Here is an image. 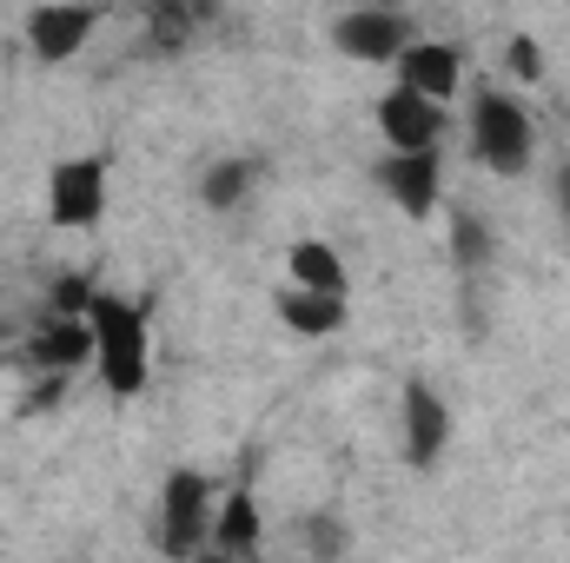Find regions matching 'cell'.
Segmentation results:
<instances>
[{"instance_id":"13","label":"cell","mask_w":570,"mask_h":563,"mask_svg":"<svg viewBox=\"0 0 570 563\" xmlns=\"http://www.w3.org/2000/svg\"><path fill=\"white\" fill-rule=\"evenodd\" d=\"M206 544H213V551H226V557H259V544H266L259 497H253V491L219 497V504H213V537H206Z\"/></svg>"},{"instance_id":"15","label":"cell","mask_w":570,"mask_h":563,"mask_svg":"<svg viewBox=\"0 0 570 563\" xmlns=\"http://www.w3.org/2000/svg\"><path fill=\"white\" fill-rule=\"evenodd\" d=\"M253 179H259L253 159H213L206 179H199V206H206V213H233V206L253 199Z\"/></svg>"},{"instance_id":"9","label":"cell","mask_w":570,"mask_h":563,"mask_svg":"<svg viewBox=\"0 0 570 563\" xmlns=\"http://www.w3.org/2000/svg\"><path fill=\"white\" fill-rule=\"evenodd\" d=\"M392 80L412 87V93H425V100H438V107H451L464 93V53L451 40H405L399 60H392Z\"/></svg>"},{"instance_id":"6","label":"cell","mask_w":570,"mask_h":563,"mask_svg":"<svg viewBox=\"0 0 570 563\" xmlns=\"http://www.w3.org/2000/svg\"><path fill=\"white\" fill-rule=\"evenodd\" d=\"M405 40H412V20L399 7H352L332 20V47L358 67H392Z\"/></svg>"},{"instance_id":"1","label":"cell","mask_w":570,"mask_h":563,"mask_svg":"<svg viewBox=\"0 0 570 563\" xmlns=\"http://www.w3.org/2000/svg\"><path fill=\"white\" fill-rule=\"evenodd\" d=\"M87 325H94V372L114 398H140L153 378V332L146 312L127 305L120 292H94L87 298Z\"/></svg>"},{"instance_id":"20","label":"cell","mask_w":570,"mask_h":563,"mask_svg":"<svg viewBox=\"0 0 570 563\" xmlns=\"http://www.w3.org/2000/svg\"><path fill=\"white\" fill-rule=\"evenodd\" d=\"M0 338H7V332H0Z\"/></svg>"},{"instance_id":"17","label":"cell","mask_w":570,"mask_h":563,"mask_svg":"<svg viewBox=\"0 0 570 563\" xmlns=\"http://www.w3.org/2000/svg\"><path fill=\"white\" fill-rule=\"evenodd\" d=\"M504 67H511L518 80H544V53H538V40H531V33H518V40L504 47Z\"/></svg>"},{"instance_id":"12","label":"cell","mask_w":570,"mask_h":563,"mask_svg":"<svg viewBox=\"0 0 570 563\" xmlns=\"http://www.w3.org/2000/svg\"><path fill=\"white\" fill-rule=\"evenodd\" d=\"M27 365L60 372V378H73L80 365H94V325H87V312H53L47 332L27 345Z\"/></svg>"},{"instance_id":"8","label":"cell","mask_w":570,"mask_h":563,"mask_svg":"<svg viewBox=\"0 0 570 563\" xmlns=\"http://www.w3.org/2000/svg\"><path fill=\"white\" fill-rule=\"evenodd\" d=\"M379 186H385V199L405 219H431L444 206V152L438 146H425V152H385Z\"/></svg>"},{"instance_id":"5","label":"cell","mask_w":570,"mask_h":563,"mask_svg":"<svg viewBox=\"0 0 570 563\" xmlns=\"http://www.w3.org/2000/svg\"><path fill=\"white\" fill-rule=\"evenodd\" d=\"M27 47H33V60H47V67H60V60H73L94 33H100V7L94 0H40L33 13H27Z\"/></svg>"},{"instance_id":"10","label":"cell","mask_w":570,"mask_h":563,"mask_svg":"<svg viewBox=\"0 0 570 563\" xmlns=\"http://www.w3.org/2000/svg\"><path fill=\"white\" fill-rule=\"evenodd\" d=\"M399 424H405V464L431 471L444 457V444H451V405L431 392L425 378H412L405 398H399Z\"/></svg>"},{"instance_id":"2","label":"cell","mask_w":570,"mask_h":563,"mask_svg":"<svg viewBox=\"0 0 570 563\" xmlns=\"http://www.w3.org/2000/svg\"><path fill=\"white\" fill-rule=\"evenodd\" d=\"M464 134H471L478 166H484V172H498V179H524V172H531V159H538V127H531L524 100H518V93H504V87H478V93H471Z\"/></svg>"},{"instance_id":"3","label":"cell","mask_w":570,"mask_h":563,"mask_svg":"<svg viewBox=\"0 0 570 563\" xmlns=\"http://www.w3.org/2000/svg\"><path fill=\"white\" fill-rule=\"evenodd\" d=\"M107 159L100 152H73V159H60L53 172H47V219L60 226V233H87V226H100L107 219Z\"/></svg>"},{"instance_id":"11","label":"cell","mask_w":570,"mask_h":563,"mask_svg":"<svg viewBox=\"0 0 570 563\" xmlns=\"http://www.w3.org/2000/svg\"><path fill=\"white\" fill-rule=\"evenodd\" d=\"M273 312H279V325L292 332V338H332V332H345V318H352V298H345V292L285 285L279 298H273Z\"/></svg>"},{"instance_id":"7","label":"cell","mask_w":570,"mask_h":563,"mask_svg":"<svg viewBox=\"0 0 570 563\" xmlns=\"http://www.w3.org/2000/svg\"><path fill=\"white\" fill-rule=\"evenodd\" d=\"M444 127H451V107H438L412 87H385L379 93V140L385 152H425V146H444Z\"/></svg>"},{"instance_id":"14","label":"cell","mask_w":570,"mask_h":563,"mask_svg":"<svg viewBox=\"0 0 570 563\" xmlns=\"http://www.w3.org/2000/svg\"><path fill=\"white\" fill-rule=\"evenodd\" d=\"M285 273H292V285L345 292V298H352V273H345V259H338V246H332V239H298V246L285 253Z\"/></svg>"},{"instance_id":"4","label":"cell","mask_w":570,"mask_h":563,"mask_svg":"<svg viewBox=\"0 0 570 563\" xmlns=\"http://www.w3.org/2000/svg\"><path fill=\"white\" fill-rule=\"evenodd\" d=\"M213 484L199 477V471H173L166 477V491H159V551H173V557H193V551H206V537H213Z\"/></svg>"},{"instance_id":"19","label":"cell","mask_w":570,"mask_h":563,"mask_svg":"<svg viewBox=\"0 0 570 563\" xmlns=\"http://www.w3.org/2000/svg\"><path fill=\"white\" fill-rule=\"evenodd\" d=\"M551 206L564 213V226H570V159L558 166V172H551Z\"/></svg>"},{"instance_id":"16","label":"cell","mask_w":570,"mask_h":563,"mask_svg":"<svg viewBox=\"0 0 570 563\" xmlns=\"http://www.w3.org/2000/svg\"><path fill=\"white\" fill-rule=\"evenodd\" d=\"M491 233H484V219H471V213H451V259L464 266V273H478V266H491Z\"/></svg>"},{"instance_id":"18","label":"cell","mask_w":570,"mask_h":563,"mask_svg":"<svg viewBox=\"0 0 570 563\" xmlns=\"http://www.w3.org/2000/svg\"><path fill=\"white\" fill-rule=\"evenodd\" d=\"M87 298H94V285L87 279H60L53 285V312H87Z\"/></svg>"}]
</instances>
